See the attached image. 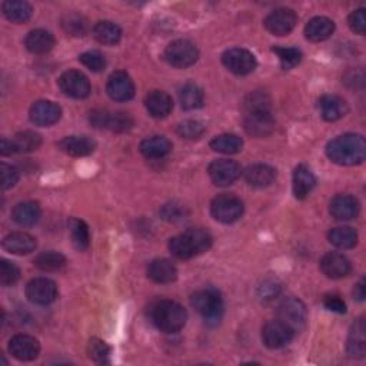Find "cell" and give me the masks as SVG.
Listing matches in <instances>:
<instances>
[{"mask_svg": "<svg viewBox=\"0 0 366 366\" xmlns=\"http://www.w3.org/2000/svg\"><path fill=\"white\" fill-rule=\"evenodd\" d=\"M212 242V234L207 230L192 228L172 238L169 242V250L175 257L186 260L207 252L211 249Z\"/></svg>", "mask_w": 366, "mask_h": 366, "instance_id": "2", "label": "cell"}, {"mask_svg": "<svg viewBox=\"0 0 366 366\" xmlns=\"http://www.w3.org/2000/svg\"><path fill=\"white\" fill-rule=\"evenodd\" d=\"M335 32V23L329 17L317 16L308 22L305 28L306 39L310 42H324Z\"/></svg>", "mask_w": 366, "mask_h": 366, "instance_id": "25", "label": "cell"}, {"mask_svg": "<svg viewBox=\"0 0 366 366\" xmlns=\"http://www.w3.org/2000/svg\"><path fill=\"white\" fill-rule=\"evenodd\" d=\"M69 232H70V238L72 244L77 250H86L90 245V232L88 225L77 218H72L69 221Z\"/></svg>", "mask_w": 366, "mask_h": 366, "instance_id": "34", "label": "cell"}, {"mask_svg": "<svg viewBox=\"0 0 366 366\" xmlns=\"http://www.w3.org/2000/svg\"><path fill=\"white\" fill-rule=\"evenodd\" d=\"M0 152H2V154H3V156H9V154H13V153H16V150H15V146H13L12 141L2 139V145H0Z\"/></svg>", "mask_w": 366, "mask_h": 366, "instance_id": "53", "label": "cell"}, {"mask_svg": "<svg viewBox=\"0 0 366 366\" xmlns=\"http://www.w3.org/2000/svg\"><path fill=\"white\" fill-rule=\"evenodd\" d=\"M245 180L249 186L252 188H257V189H264L271 186L272 183L276 179V169H273L269 165H264V164H257V165H252L249 166L245 173Z\"/></svg>", "mask_w": 366, "mask_h": 366, "instance_id": "20", "label": "cell"}, {"mask_svg": "<svg viewBox=\"0 0 366 366\" xmlns=\"http://www.w3.org/2000/svg\"><path fill=\"white\" fill-rule=\"evenodd\" d=\"M317 185V177L313 172L305 166L299 165L294 170V195L296 199H305L312 189Z\"/></svg>", "mask_w": 366, "mask_h": 366, "instance_id": "26", "label": "cell"}, {"mask_svg": "<svg viewBox=\"0 0 366 366\" xmlns=\"http://www.w3.org/2000/svg\"><path fill=\"white\" fill-rule=\"evenodd\" d=\"M359 202L351 195H337L332 199L329 212L336 221H351L359 214Z\"/></svg>", "mask_w": 366, "mask_h": 366, "instance_id": "19", "label": "cell"}, {"mask_svg": "<svg viewBox=\"0 0 366 366\" xmlns=\"http://www.w3.org/2000/svg\"><path fill=\"white\" fill-rule=\"evenodd\" d=\"M63 29L73 36H83L88 31V20L77 13H70L63 17Z\"/></svg>", "mask_w": 366, "mask_h": 366, "instance_id": "42", "label": "cell"}, {"mask_svg": "<svg viewBox=\"0 0 366 366\" xmlns=\"http://www.w3.org/2000/svg\"><path fill=\"white\" fill-rule=\"evenodd\" d=\"M324 305L328 310L331 312H335V313H347V305L345 302L339 298V296H335V295H331V296H326L324 299Z\"/></svg>", "mask_w": 366, "mask_h": 366, "instance_id": "51", "label": "cell"}, {"mask_svg": "<svg viewBox=\"0 0 366 366\" xmlns=\"http://www.w3.org/2000/svg\"><path fill=\"white\" fill-rule=\"evenodd\" d=\"M20 278V271L19 268L9 260L3 259L0 262V283L3 286H12L15 285Z\"/></svg>", "mask_w": 366, "mask_h": 366, "instance_id": "47", "label": "cell"}, {"mask_svg": "<svg viewBox=\"0 0 366 366\" xmlns=\"http://www.w3.org/2000/svg\"><path fill=\"white\" fill-rule=\"evenodd\" d=\"M205 134V126L198 120H185L177 126V135L183 139H199Z\"/></svg>", "mask_w": 366, "mask_h": 366, "instance_id": "44", "label": "cell"}, {"mask_svg": "<svg viewBox=\"0 0 366 366\" xmlns=\"http://www.w3.org/2000/svg\"><path fill=\"white\" fill-rule=\"evenodd\" d=\"M172 143L165 136L146 138L141 143V152L148 159H161L172 152Z\"/></svg>", "mask_w": 366, "mask_h": 366, "instance_id": "31", "label": "cell"}, {"mask_svg": "<svg viewBox=\"0 0 366 366\" xmlns=\"http://www.w3.org/2000/svg\"><path fill=\"white\" fill-rule=\"evenodd\" d=\"M88 353L96 363H109L111 362V347L99 337H92L88 345Z\"/></svg>", "mask_w": 366, "mask_h": 366, "instance_id": "40", "label": "cell"}, {"mask_svg": "<svg viewBox=\"0 0 366 366\" xmlns=\"http://www.w3.org/2000/svg\"><path fill=\"white\" fill-rule=\"evenodd\" d=\"M328 158L337 165L355 166L360 165L366 156L365 138L356 134H347L335 138L326 146Z\"/></svg>", "mask_w": 366, "mask_h": 366, "instance_id": "1", "label": "cell"}, {"mask_svg": "<svg viewBox=\"0 0 366 366\" xmlns=\"http://www.w3.org/2000/svg\"><path fill=\"white\" fill-rule=\"evenodd\" d=\"M272 50H273V54L278 55L280 65L285 70L294 69L302 61V51L296 47H279V46H276Z\"/></svg>", "mask_w": 366, "mask_h": 366, "instance_id": "41", "label": "cell"}, {"mask_svg": "<svg viewBox=\"0 0 366 366\" xmlns=\"http://www.w3.org/2000/svg\"><path fill=\"white\" fill-rule=\"evenodd\" d=\"M0 173H2V189L3 191L13 188L19 180V172L12 165H8V164L0 165Z\"/></svg>", "mask_w": 366, "mask_h": 366, "instance_id": "48", "label": "cell"}, {"mask_svg": "<svg viewBox=\"0 0 366 366\" xmlns=\"http://www.w3.org/2000/svg\"><path fill=\"white\" fill-rule=\"evenodd\" d=\"M348 355L351 358H363L366 353V339H365V321L359 318L353 322L349 337H348Z\"/></svg>", "mask_w": 366, "mask_h": 366, "instance_id": "30", "label": "cell"}, {"mask_svg": "<svg viewBox=\"0 0 366 366\" xmlns=\"http://www.w3.org/2000/svg\"><path fill=\"white\" fill-rule=\"evenodd\" d=\"M321 271L331 279H341L351 273V260L337 252H329L321 259Z\"/></svg>", "mask_w": 366, "mask_h": 366, "instance_id": "17", "label": "cell"}, {"mask_svg": "<svg viewBox=\"0 0 366 366\" xmlns=\"http://www.w3.org/2000/svg\"><path fill=\"white\" fill-rule=\"evenodd\" d=\"M132 126H134V119L130 118L129 113H125V112L109 113L106 129L112 130V132L123 134V132H127V130L132 129Z\"/></svg>", "mask_w": 366, "mask_h": 366, "instance_id": "43", "label": "cell"}, {"mask_svg": "<svg viewBox=\"0 0 366 366\" xmlns=\"http://www.w3.org/2000/svg\"><path fill=\"white\" fill-rule=\"evenodd\" d=\"M148 276L156 283H170L176 280L177 269L168 259H154L148 266Z\"/></svg>", "mask_w": 366, "mask_h": 366, "instance_id": "27", "label": "cell"}, {"mask_svg": "<svg viewBox=\"0 0 366 366\" xmlns=\"http://www.w3.org/2000/svg\"><path fill=\"white\" fill-rule=\"evenodd\" d=\"M365 9H358L355 12L351 13L349 16V28L352 29V32L358 33V35H365L366 31V16H365Z\"/></svg>", "mask_w": 366, "mask_h": 366, "instance_id": "49", "label": "cell"}, {"mask_svg": "<svg viewBox=\"0 0 366 366\" xmlns=\"http://www.w3.org/2000/svg\"><path fill=\"white\" fill-rule=\"evenodd\" d=\"M26 296L36 305H50L58 298L56 283L47 278H35L26 285Z\"/></svg>", "mask_w": 366, "mask_h": 366, "instance_id": "9", "label": "cell"}, {"mask_svg": "<svg viewBox=\"0 0 366 366\" xmlns=\"http://www.w3.org/2000/svg\"><path fill=\"white\" fill-rule=\"evenodd\" d=\"M319 109L325 120L336 122L348 113V104L336 95H324L319 99Z\"/></svg>", "mask_w": 366, "mask_h": 366, "instance_id": "24", "label": "cell"}, {"mask_svg": "<svg viewBox=\"0 0 366 366\" xmlns=\"http://www.w3.org/2000/svg\"><path fill=\"white\" fill-rule=\"evenodd\" d=\"M207 172L216 186H229L239 179L242 169L234 161L216 159L209 165Z\"/></svg>", "mask_w": 366, "mask_h": 366, "instance_id": "12", "label": "cell"}, {"mask_svg": "<svg viewBox=\"0 0 366 366\" xmlns=\"http://www.w3.org/2000/svg\"><path fill=\"white\" fill-rule=\"evenodd\" d=\"M198 58H199L198 47L195 46V43L186 39H179L172 42L165 50L166 62L179 69H186L195 65Z\"/></svg>", "mask_w": 366, "mask_h": 366, "instance_id": "5", "label": "cell"}, {"mask_svg": "<svg viewBox=\"0 0 366 366\" xmlns=\"http://www.w3.org/2000/svg\"><path fill=\"white\" fill-rule=\"evenodd\" d=\"M61 106L50 100H39L31 108V120L36 126H51L61 119Z\"/></svg>", "mask_w": 366, "mask_h": 366, "instance_id": "18", "label": "cell"}, {"mask_svg": "<svg viewBox=\"0 0 366 366\" xmlns=\"http://www.w3.org/2000/svg\"><path fill=\"white\" fill-rule=\"evenodd\" d=\"M35 266L43 272H56L66 266V257L55 250L42 252L35 259Z\"/></svg>", "mask_w": 366, "mask_h": 366, "instance_id": "37", "label": "cell"}, {"mask_svg": "<svg viewBox=\"0 0 366 366\" xmlns=\"http://www.w3.org/2000/svg\"><path fill=\"white\" fill-rule=\"evenodd\" d=\"M222 62L228 70L239 76L252 73L257 66L256 58L249 50L242 47H233L226 50L222 55Z\"/></svg>", "mask_w": 366, "mask_h": 366, "instance_id": "8", "label": "cell"}, {"mask_svg": "<svg viewBox=\"0 0 366 366\" xmlns=\"http://www.w3.org/2000/svg\"><path fill=\"white\" fill-rule=\"evenodd\" d=\"M79 61L92 72H102L106 67V59L99 50H89L79 56Z\"/></svg>", "mask_w": 366, "mask_h": 366, "instance_id": "46", "label": "cell"}, {"mask_svg": "<svg viewBox=\"0 0 366 366\" xmlns=\"http://www.w3.org/2000/svg\"><path fill=\"white\" fill-rule=\"evenodd\" d=\"M296 22H298V16L292 9L282 8L273 10L265 19V26L272 35L285 36L295 29Z\"/></svg>", "mask_w": 366, "mask_h": 366, "instance_id": "14", "label": "cell"}, {"mask_svg": "<svg viewBox=\"0 0 366 366\" xmlns=\"http://www.w3.org/2000/svg\"><path fill=\"white\" fill-rule=\"evenodd\" d=\"M162 216L169 221V222H177L182 221L183 216H185V209L182 207V205L176 203H169L165 205L162 209Z\"/></svg>", "mask_w": 366, "mask_h": 366, "instance_id": "50", "label": "cell"}, {"mask_svg": "<svg viewBox=\"0 0 366 366\" xmlns=\"http://www.w3.org/2000/svg\"><path fill=\"white\" fill-rule=\"evenodd\" d=\"M59 149L74 158H83L95 152L96 142L89 136H66L59 142Z\"/></svg>", "mask_w": 366, "mask_h": 366, "instance_id": "21", "label": "cell"}, {"mask_svg": "<svg viewBox=\"0 0 366 366\" xmlns=\"http://www.w3.org/2000/svg\"><path fill=\"white\" fill-rule=\"evenodd\" d=\"M26 47L33 55H45L55 46V38L50 32L43 29L32 31L24 40Z\"/></svg>", "mask_w": 366, "mask_h": 366, "instance_id": "28", "label": "cell"}, {"mask_svg": "<svg viewBox=\"0 0 366 366\" xmlns=\"http://www.w3.org/2000/svg\"><path fill=\"white\" fill-rule=\"evenodd\" d=\"M108 119H109V112L106 111H93L90 113V123L99 129L108 126Z\"/></svg>", "mask_w": 366, "mask_h": 366, "instance_id": "52", "label": "cell"}, {"mask_svg": "<svg viewBox=\"0 0 366 366\" xmlns=\"http://www.w3.org/2000/svg\"><path fill=\"white\" fill-rule=\"evenodd\" d=\"M245 211L244 202L233 195H221L212 200L211 214L222 223H233L242 218Z\"/></svg>", "mask_w": 366, "mask_h": 366, "instance_id": "6", "label": "cell"}, {"mask_svg": "<svg viewBox=\"0 0 366 366\" xmlns=\"http://www.w3.org/2000/svg\"><path fill=\"white\" fill-rule=\"evenodd\" d=\"M61 90L73 99H85L90 95V82L88 76L79 70H67L59 77Z\"/></svg>", "mask_w": 366, "mask_h": 366, "instance_id": "10", "label": "cell"}, {"mask_svg": "<svg viewBox=\"0 0 366 366\" xmlns=\"http://www.w3.org/2000/svg\"><path fill=\"white\" fill-rule=\"evenodd\" d=\"M2 9L6 19L17 24L28 22L33 12L32 6L28 2H23V0H6L2 5Z\"/></svg>", "mask_w": 366, "mask_h": 366, "instance_id": "33", "label": "cell"}, {"mask_svg": "<svg viewBox=\"0 0 366 366\" xmlns=\"http://www.w3.org/2000/svg\"><path fill=\"white\" fill-rule=\"evenodd\" d=\"M280 291L282 286L279 282L273 279H266L262 285L257 286V298L264 302H271L280 295Z\"/></svg>", "mask_w": 366, "mask_h": 366, "instance_id": "45", "label": "cell"}, {"mask_svg": "<svg viewBox=\"0 0 366 366\" xmlns=\"http://www.w3.org/2000/svg\"><path fill=\"white\" fill-rule=\"evenodd\" d=\"M295 332L282 321H269L262 328V341L269 349H280L292 342Z\"/></svg>", "mask_w": 366, "mask_h": 366, "instance_id": "11", "label": "cell"}, {"mask_svg": "<svg viewBox=\"0 0 366 366\" xmlns=\"http://www.w3.org/2000/svg\"><path fill=\"white\" fill-rule=\"evenodd\" d=\"M353 296H355L358 301H360V302L365 299V280H363V279L355 286Z\"/></svg>", "mask_w": 366, "mask_h": 366, "instance_id": "54", "label": "cell"}, {"mask_svg": "<svg viewBox=\"0 0 366 366\" xmlns=\"http://www.w3.org/2000/svg\"><path fill=\"white\" fill-rule=\"evenodd\" d=\"M329 242L339 249H352L358 244V233L349 226L333 228L329 234Z\"/></svg>", "mask_w": 366, "mask_h": 366, "instance_id": "35", "label": "cell"}, {"mask_svg": "<svg viewBox=\"0 0 366 366\" xmlns=\"http://www.w3.org/2000/svg\"><path fill=\"white\" fill-rule=\"evenodd\" d=\"M150 317L156 328L166 333L182 331L188 321V312L182 305L173 301H159L152 308Z\"/></svg>", "mask_w": 366, "mask_h": 366, "instance_id": "3", "label": "cell"}, {"mask_svg": "<svg viewBox=\"0 0 366 366\" xmlns=\"http://www.w3.org/2000/svg\"><path fill=\"white\" fill-rule=\"evenodd\" d=\"M93 36L102 45L113 46V45H118L120 42L122 31L116 23L109 22V20H103V22H99L95 24Z\"/></svg>", "mask_w": 366, "mask_h": 366, "instance_id": "32", "label": "cell"}, {"mask_svg": "<svg viewBox=\"0 0 366 366\" xmlns=\"http://www.w3.org/2000/svg\"><path fill=\"white\" fill-rule=\"evenodd\" d=\"M12 143L15 146L16 153H29L40 146L42 138L39 134L32 132V130H24V132L17 134L12 139Z\"/></svg>", "mask_w": 366, "mask_h": 366, "instance_id": "39", "label": "cell"}, {"mask_svg": "<svg viewBox=\"0 0 366 366\" xmlns=\"http://www.w3.org/2000/svg\"><path fill=\"white\" fill-rule=\"evenodd\" d=\"M211 148L215 152L223 153V154H234L239 153L244 148V141L233 134H223L212 139Z\"/></svg>", "mask_w": 366, "mask_h": 366, "instance_id": "38", "label": "cell"}, {"mask_svg": "<svg viewBox=\"0 0 366 366\" xmlns=\"http://www.w3.org/2000/svg\"><path fill=\"white\" fill-rule=\"evenodd\" d=\"M106 92L116 102H126L135 96V83L126 72H115L109 76Z\"/></svg>", "mask_w": 366, "mask_h": 366, "instance_id": "16", "label": "cell"}, {"mask_svg": "<svg viewBox=\"0 0 366 366\" xmlns=\"http://www.w3.org/2000/svg\"><path fill=\"white\" fill-rule=\"evenodd\" d=\"M3 249L13 255H29L36 249V239L29 233L13 232L3 239Z\"/></svg>", "mask_w": 366, "mask_h": 366, "instance_id": "23", "label": "cell"}, {"mask_svg": "<svg viewBox=\"0 0 366 366\" xmlns=\"http://www.w3.org/2000/svg\"><path fill=\"white\" fill-rule=\"evenodd\" d=\"M145 106L150 116L156 119H164L172 112L173 100L164 90H153L146 96Z\"/></svg>", "mask_w": 366, "mask_h": 366, "instance_id": "22", "label": "cell"}, {"mask_svg": "<svg viewBox=\"0 0 366 366\" xmlns=\"http://www.w3.org/2000/svg\"><path fill=\"white\" fill-rule=\"evenodd\" d=\"M203 100H205L203 90L195 83H188L179 90L180 106L185 111L199 109L203 104Z\"/></svg>", "mask_w": 366, "mask_h": 366, "instance_id": "36", "label": "cell"}, {"mask_svg": "<svg viewBox=\"0 0 366 366\" xmlns=\"http://www.w3.org/2000/svg\"><path fill=\"white\" fill-rule=\"evenodd\" d=\"M42 215L40 206L36 202H20L13 207L12 218L20 226H33Z\"/></svg>", "mask_w": 366, "mask_h": 366, "instance_id": "29", "label": "cell"}, {"mask_svg": "<svg viewBox=\"0 0 366 366\" xmlns=\"http://www.w3.org/2000/svg\"><path fill=\"white\" fill-rule=\"evenodd\" d=\"M244 125L249 135L255 138H265L273 132L275 119L271 111H255L248 112Z\"/></svg>", "mask_w": 366, "mask_h": 366, "instance_id": "15", "label": "cell"}, {"mask_svg": "<svg viewBox=\"0 0 366 366\" xmlns=\"http://www.w3.org/2000/svg\"><path fill=\"white\" fill-rule=\"evenodd\" d=\"M306 306L296 298L285 299L278 308V319L289 326L294 332L303 329L306 324Z\"/></svg>", "mask_w": 366, "mask_h": 366, "instance_id": "7", "label": "cell"}, {"mask_svg": "<svg viewBox=\"0 0 366 366\" xmlns=\"http://www.w3.org/2000/svg\"><path fill=\"white\" fill-rule=\"evenodd\" d=\"M191 303L209 325H216L222 319L223 299L219 291L214 287H206V289L195 292L191 298Z\"/></svg>", "mask_w": 366, "mask_h": 366, "instance_id": "4", "label": "cell"}, {"mask_svg": "<svg viewBox=\"0 0 366 366\" xmlns=\"http://www.w3.org/2000/svg\"><path fill=\"white\" fill-rule=\"evenodd\" d=\"M9 352L20 362H31L39 356L40 345L38 339L31 335H16L10 339Z\"/></svg>", "mask_w": 366, "mask_h": 366, "instance_id": "13", "label": "cell"}]
</instances>
